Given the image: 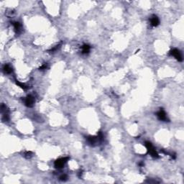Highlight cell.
I'll use <instances>...</instances> for the list:
<instances>
[{
  "label": "cell",
  "instance_id": "5bb4252c",
  "mask_svg": "<svg viewBox=\"0 0 184 184\" xmlns=\"http://www.w3.org/2000/svg\"><path fill=\"white\" fill-rule=\"evenodd\" d=\"M67 178H68V176H67V175H65V174H63V175H62L60 176V178H59V179L62 181H66L67 180Z\"/></svg>",
  "mask_w": 184,
  "mask_h": 184
},
{
  "label": "cell",
  "instance_id": "9c48e42d",
  "mask_svg": "<svg viewBox=\"0 0 184 184\" xmlns=\"http://www.w3.org/2000/svg\"><path fill=\"white\" fill-rule=\"evenodd\" d=\"M3 71H4L5 74H9L12 72V68L9 64H5L3 67Z\"/></svg>",
  "mask_w": 184,
  "mask_h": 184
},
{
  "label": "cell",
  "instance_id": "2e32d148",
  "mask_svg": "<svg viewBox=\"0 0 184 184\" xmlns=\"http://www.w3.org/2000/svg\"><path fill=\"white\" fill-rule=\"evenodd\" d=\"M46 68H47V65H46V64H44V65H43L42 66H40L39 69H40V71H43V70H45Z\"/></svg>",
  "mask_w": 184,
  "mask_h": 184
},
{
  "label": "cell",
  "instance_id": "5b68a950",
  "mask_svg": "<svg viewBox=\"0 0 184 184\" xmlns=\"http://www.w3.org/2000/svg\"><path fill=\"white\" fill-rule=\"evenodd\" d=\"M35 97L32 95H28L25 99V104L28 107H32L35 104Z\"/></svg>",
  "mask_w": 184,
  "mask_h": 184
},
{
  "label": "cell",
  "instance_id": "ba28073f",
  "mask_svg": "<svg viewBox=\"0 0 184 184\" xmlns=\"http://www.w3.org/2000/svg\"><path fill=\"white\" fill-rule=\"evenodd\" d=\"M12 25L14 26V28H15V31L16 32L17 34H19L20 32H21V25L19 22H12Z\"/></svg>",
  "mask_w": 184,
  "mask_h": 184
},
{
  "label": "cell",
  "instance_id": "7a4b0ae2",
  "mask_svg": "<svg viewBox=\"0 0 184 184\" xmlns=\"http://www.w3.org/2000/svg\"><path fill=\"white\" fill-rule=\"evenodd\" d=\"M169 55H171V56H173L177 61H178L179 62L183 61V57H182V55H181V53L180 52L179 50L176 49V48H174L173 50H171L169 53Z\"/></svg>",
  "mask_w": 184,
  "mask_h": 184
},
{
  "label": "cell",
  "instance_id": "7c38bea8",
  "mask_svg": "<svg viewBox=\"0 0 184 184\" xmlns=\"http://www.w3.org/2000/svg\"><path fill=\"white\" fill-rule=\"evenodd\" d=\"M32 156V152H30V151H27V152H25L24 153V157L25 158H27V159L30 158Z\"/></svg>",
  "mask_w": 184,
  "mask_h": 184
},
{
  "label": "cell",
  "instance_id": "4fadbf2b",
  "mask_svg": "<svg viewBox=\"0 0 184 184\" xmlns=\"http://www.w3.org/2000/svg\"><path fill=\"white\" fill-rule=\"evenodd\" d=\"M97 137H98V138H99V139L100 142L103 141V139H104V135H103V133H102L101 132H99L98 133Z\"/></svg>",
  "mask_w": 184,
  "mask_h": 184
},
{
  "label": "cell",
  "instance_id": "8fae6325",
  "mask_svg": "<svg viewBox=\"0 0 184 184\" xmlns=\"http://www.w3.org/2000/svg\"><path fill=\"white\" fill-rule=\"evenodd\" d=\"M16 84H17L18 86H19L20 88H22V89H24V90H27V89H28V86H26L25 83H21V82H19V81H16Z\"/></svg>",
  "mask_w": 184,
  "mask_h": 184
},
{
  "label": "cell",
  "instance_id": "8992f818",
  "mask_svg": "<svg viewBox=\"0 0 184 184\" xmlns=\"http://www.w3.org/2000/svg\"><path fill=\"white\" fill-rule=\"evenodd\" d=\"M150 24L153 27H157L160 25V19L157 16L153 15L150 17Z\"/></svg>",
  "mask_w": 184,
  "mask_h": 184
},
{
  "label": "cell",
  "instance_id": "3957f363",
  "mask_svg": "<svg viewBox=\"0 0 184 184\" xmlns=\"http://www.w3.org/2000/svg\"><path fill=\"white\" fill-rule=\"evenodd\" d=\"M69 160V157H61L55 161L54 166L56 168H62L65 166V164L67 163V161Z\"/></svg>",
  "mask_w": 184,
  "mask_h": 184
},
{
  "label": "cell",
  "instance_id": "6da1fadb",
  "mask_svg": "<svg viewBox=\"0 0 184 184\" xmlns=\"http://www.w3.org/2000/svg\"><path fill=\"white\" fill-rule=\"evenodd\" d=\"M145 147H146V148L147 150L148 153L150 154V155L153 157H154V158H158L159 157V155L156 152L155 147L153 146V145H152L151 142H150L148 141H146L145 142Z\"/></svg>",
  "mask_w": 184,
  "mask_h": 184
},
{
  "label": "cell",
  "instance_id": "52a82bcc",
  "mask_svg": "<svg viewBox=\"0 0 184 184\" xmlns=\"http://www.w3.org/2000/svg\"><path fill=\"white\" fill-rule=\"evenodd\" d=\"M87 141L89 142V143L90 145H93L95 143H96L98 141H99V139L97 136H89V137H87Z\"/></svg>",
  "mask_w": 184,
  "mask_h": 184
},
{
  "label": "cell",
  "instance_id": "9a60e30c",
  "mask_svg": "<svg viewBox=\"0 0 184 184\" xmlns=\"http://www.w3.org/2000/svg\"><path fill=\"white\" fill-rule=\"evenodd\" d=\"M60 47H61V45L59 44V45L56 46L55 47H53V49H51V50H49V51H50V52H51V53H52V52H54V51L57 50H58V48H59Z\"/></svg>",
  "mask_w": 184,
  "mask_h": 184
},
{
  "label": "cell",
  "instance_id": "30bf717a",
  "mask_svg": "<svg viewBox=\"0 0 184 184\" xmlns=\"http://www.w3.org/2000/svg\"><path fill=\"white\" fill-rule=\"evenodd\" d=\"M91 49V47L87 45V44H84L83 46H82V53L83 54H87L89 53Z\"/></svg>",
  "mask_w": 184,
  "mask_h": 184
},
{
  "label": "cell",
  "instance_id": "277c9868",
  "mask_svg": "<svg viewBox=\"0 0 184 184\" xmlns=\"http://www.w3.org/2000/svg\"><path fill=\"white\" fill-rule=\"evenodd\" d=\"M157 118L160 121H164V122H169V120L168 119V117L166 115V111H164L163 109H160V110L157 112L156 114Z\"/></svg>",
  "mask_w": 184,
  "mask_h": 184
}]
</instances>
